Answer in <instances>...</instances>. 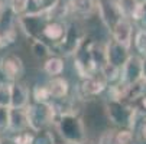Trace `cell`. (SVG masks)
<instances>
[{"label": "cell", "mask_w": 146, "mask_h": 144, "mask_svg": "<svg viewBox=\"0 0 146 144\" xmlns=\"http://www.w3.org/2000/svg\"><path fill=\"white\" fill-rule=\"evenodd\" d=\"M46 88L51 94L52 98H65L68 95V91H70V85H68V81L61 78V76H55L52 78L48 84H46Z\"/></svg>", "instance_id": "obj_15"}, {"label": "cell", "mask_w": 146, "mask_h": 144, "mask_svg": "<svg viewBox=\"0 0 146 144\" xmlns=\"http://www.w3.org/2000/svg\"><path fill=\"white\" fill-rule=\"evenodd\" d=\"M139 108H140V111H142V112H145V114H146V95L139 97Z\"/></svg>", "instance_id": "obj_33"}, {"label": "cell", "mask_w": 146, "mask_h": 144, "mask_svg": "<svg viewBox=\"0 0 146 144\" xmlns=\"http://www.w3.org/2000/svg\"><path fill=\"white\" fill-rule=\"evenodd\" d=\"M74 66L77 69V72L80 74L81 78H88L91 75H94L98 69L94 64V60L91 58L90 49H88V43H86V39L84 42L80 45V48L75 52V62Z\"/></svg>", "instance_id": "obj_4"}, {"label": "cell", "mask_w": 146, "mask_h": 144, "mask_svg": "<svg viewBox=\"0 0 146 144\" xmlns=\"http://www.w3.org/2000/svg\"><path fill=\"white\" fill-rule=\"evenodd\" d=\"M26 2L28 0H12L10 2V9L16 14H23L25 7H26Z\"/></svg>", "instance_id": "obj_30"}, {"label": "cell", "mask_w": 146, "mask_h": 144, "mask_svg": "<svg viewBox=\"0 0 146 144\" xmlns=\"http://www.w3.org/2000/svg\"><path fill=\"white\" fill-rule=\"evenodd\" d=\"M6 45H7V43H6V40H5L2 36H0V49H2L3 46H6Z\"/></svg>", "instance_id": "obj_37"}, {"label": "cell", "mask_w": 146, "mask_h": 144, "mask_svg": "<svg viewBox=\"0 0 146 144\" xmlns=\"http://www.w3.org/2000/svg\"><path fill=\"white\" fill-rule=\"evenodd\" d=\"M88 49L91 53V58L94 60V64L97 66V69L100 71L104 65L107 64V58H106V46H103L97 42H90L88 43Z\"/></svg>", "instance_id": "obj_19"}, {"label": "cell", "mask_w": 146, "mask_h": 144, "mask_svg": "<svg viewBox=\"0 0 146 144\" xmlns=\"http://www.w3.org/2000/svg\"><path fill=\"white\" fill-rule=\"evenodd\" d=\"M84 39H86L84 35L80 33L78 28H75L72 25L68 29H65V33L62 36V39L56 42V49L59 51V53H65V55L75 53L77 49L80 48V45L84 42Z\"/></svg>", "instance_id": "obj_6"}, {"label": "cell", "mask_w": 146, "mask_h": 144, "mask_svg": "<svg viewBox=\"0 0 146 144\" xmlns=\"http://www.w3.org/2000/svg\"><path fill=\"white\" fill-rule=\"evenodd\" d=\"M142 137H143V140L146 141V122H145L143 127H142Z\"/></svg>", "instance_id": "obj_35"}, {"label": "cell", "mask_w": 146, "mask_h": 144, "mask_svg": "<svg viewBox=\"0 0 146 144\" xmlns=\"http://www.w3.org/2000/svg\"><path fill=\"white\" fill-rule=\"evenodd\" d=\"M106 58H107V64L121 68L123 64L126 62V59L129 58V48L120 45L113 39L106 45Z\"/></svg>", "instance_id": "obj_11"}, {"label": "cell", "mask_w": 146, "mask_h": 144, "mask_svg": "<svg viewBox=\"0 0 146 144\" xmlns=\"http://www.w3.org/2000/svg\"><path fill=\"white\" fill-rule=\"evenodd\" d=\"M0 72L9 81H17L23 75V62L16 55H7L0 60Z\"/></svg>", "instance_id": "obj_9"}, {"label": "cell", "mask_w": 146, "mask_h": 144, "mask_svg": "<svg viewBox=\"0 0 146 144\" xmlns=\"http://www.w3.org/2000/svg\"><path fill=\"white\" fill-rule=\"evenodd\" d=\"M78 144H90V143H88V141L86 140V141H82V143H78Z\"/></svg>", "instance_id": "obj_39"}, {"label": "cell", "mask_w": 146, "mask_h": 144, "mask_svg": "<svg viewBox=\"0 0 146 144\" xmlns=\"http://www.w3.org/2000/svg\"><path fill=\"white\" fill-rule=\"evenodd\" d=\"M33 98L36 102H42V104H48L51 102V94L46 88V85H36L33 89Z\"/></svg>", "instance_id": "obj_23"}, {"label": "cell", "mask_w": 146, "mask_h": 144, "mask_svg": "<svg viewBox=\"0 0 146 144\" xmlns=\"http://www.w3.org/2000/svg\"><path fill=\"white\" fill-rule=\"evenodd\" d=\"M100 72L104 75V78L107 79V82H113V81H117L120 78V68L114 66V65H110V64H106Z\"/></svg>", "instance_id": "obj_24"}, {"label": "cell", "mask_w": 146, "mask_h": 144, "mask_svg": "<svg viewBox=\"0 0 146 144\" xmlns=\"http://www.w3.org/2000/svg\"><path fill=\"white\" fill-rule=\"evenodd\" d=\"M28 127L25 108H9V130L20 133Z\"/></svg>", "instance_id": "obj_14"}, {"label": "cell", "mask_w": 146, "mask_h": 144, "mask_svg": "<svg viewBox=\"0 0 146 144\" xmlns=\"http://www.w3.org/2000/svg\"><path fill=\"white\" fill-rule=\"evenodd\" d=\"M25 112H26L28 127L32 131L44 130L45 127L52 124L54 117H55L52 102H48V104H42V102L29 104L25 107Z\"/></svg>", "instance_id": "obj_2"}, {"label": "cell", "mask_w": 146, "mask_h": 144, "mask_svg": "<svg viewBox=\"0 0 146 144\" xmlns=\"http://www.w3.org/2000/svg\"><path fill=\"white\" fill-rule=\"evenodd\" d=\"M135 48H136V51L140 55L146 56V28L136 32V36H135Z\"/></svg>", "instance_id": "obj_25"}, {"label": "cell", "mask_w": 146, "mask_h": 144, "mask_svg": "<svg viewBox=\"0 0 146 144\" xmlns=\"http://www.w3.org/2000/svg\"><path fill=\"white\" fill-rule=\"evenodd\" d=\"M13 14H16L12 9L9 12H2L0 14V36H2L6 43L7 42H12L13 40V36H15V19H13Z\"/></svg>", "instance_id": "obj_13"}, {"label": "cell", "mask_w": 146, "mask_h": 144, "mask_svg": "<svg viewBox=\"0 0 146 144\" xmlns=\"http://www.w3.org/2000/svg\"><path fill=\"white\" fill-rule=\"evenodd\" d=\"M139 81H142V58L137 55H129L126 62L120 68L119 84L123 87H130Z\"/></svg>", "instance_id": "obj_3"}, {"label": "cell", "mask_w": 146, "mask_h": 144, "mask_svg": "<svg viewBox=\"0 0 146 144\" xmlns=\"http://www.w3.org/2000/svg\"><path fill=\"white\" fill-rule=\"evenodd\" d=\"M96 2L94 0H70L68 2V9L80 16H88L93 13L96 9Z\"/></svg>", "instance_id": "obj_17"}, {"label": "cell", "mask_w": 146, "mask_h": 144, "mask_svg": "<svg viewBox=\"0 0 146 144\" xmlns=\"http://www.w3.org/2000/svg\"><path fill=\"white\" fill-rule=\"evenodd\" d=\"M31 52L36 59H45L51 55L49 46L44 42L42 39H33V42L31 45Z\"/></svg>", "instance_id": "obj_21"}, {"label": "cell", "mask_w": 146, "mask_h": 144, "mask_svg": "<svg viewBox=\"0 0 146 144\" xmlns=\"http://www.w3.org/2000/svg\"><path fill=\"white\" fill-rule=\"evenodd\" d=\"M9 130V108L0 107V133Z\"/></svg>", "instance_id": "obj_29"}, {"label": "cell", "mask_w": 146, "mask_h": 144, "mask_svg": "<svg viewBox=\"0 0 146 144\" xmlns=\"http://www.w3.org/2000/svg\"><path fill=\"white\" fill-rule=\"evenodd\" d=\"M48 20V14H22L19 17V25L32 39H40L44 26Z\"/></svg>", "instance_id": "obj_5"}, {"label": "cell", "mask_w": 146, "mask_h": 144, "mask_svg": "<svg viewBox=\"0 0 146 144\" xmlns=\"http://www.w3.org/2000/svg\"><path fill=\"white\" fill-rule=\"evenodd\" d=\"M54 124L56 126V130L61 134V137L68 144H78L87 140L84 124L75 112L56 115L54 118Z\"/></svg>", "instance_id": "obj_1"}, {"label": "cell", "mask_w": 146, "mask_h": 144, "mask_svg": "<svg viewBox=\"0 0 146 144\" xmlns=\"http://www.w3.org/2000/svg\"><path fill=\"white\" fill-rule=\"evenodd\" d=\"M31 138H32V134L20 131V133H17V135L13 137L12 140H13L15 144H29V143H31Z\"/></svg>", "instance_id": "obj_31"}, {"label": "cell", "mask_w": 146, "mask_h": 144, "mask_svg": "<svg viewBox=\"0 0 146 144\" xmlns=\"http://www.w3.org/2000/svg\"><path fill=\"white\" fill-rule=\"evenodd\" d=\"M119 10L123 17L126 19H139V10H140V2L137 0H116Z\"/></svg>", "instance_id": "obj_16"}, {"label": "cell", "mask_w": 146, "mask_h": 144, "mask_svg": "<svg viewBox=\"0 0 146 144\" xmlns=\"http://www.w3.org/2000/svg\"><path fill=\"white\" fill-rule=\"evenodd\" d=\"M29 144H55V137L49 130L44 128V130L35 131Z\"/></svg>", "instance_id": "obj_22"}, {"label": "cell", "mask_w": 146, "mask_h": 144, "mask_svg": "<svg viewBox=\"0 0 146 144\" xmlns=\"http://www.w3.org/2000/svg\"><path fill=\"white\" fill-rule=\"evenodd\" d=\"M117 140H119V144H135V137L130 130L117 131Z\"/></svg>", "instance_id": "obj_28"}, {"label": "cell", "mask_w": 146, "mask_h": 144, "mask_svg": "<svg viewBox=\"0 0 146 144\" xmlns=\"http://www.w3.org/2000/svg\"><path fill=\"white\" fill-rule=\"evenodd\" d=\"M0 107L10 108V84H0Z\"/></svg>", "instance_id": "obj_26"}, {"label": "cell", "mask_w": 146, "mask_h": 144, "mask_svg": "<svg viewBox=\"0 0 146 144\" xmlns=\"http://www.w3.org/2000/svg\"><path fill=\"white\" fill-rule=\"evenodd\" d=\"M44 69L48 75L51 76H56L59 74H62L64 71V60L58 56H52V58H48L44 64Z\"/></svg>", "instance_id": "obj_20"}, {"label": "cell", "mask_w": 146, "mask_h": 144, "mask_svg": "<svg viewBox=\"0 0 146 144\" xmlns=\"http://www.w3.org/2000/svg\"><path fill=\"white\" fill-rule=\"evenodd\" d=\"M0 144H15V143H13V140L6 138V140H0Z\"/></svg>", "instance_id": "obj_36"}, {"label": "cell", "mask_w": 146, "mask_h": 144, "mask_svg": "<svg viewBox=\"0 0 146 144\" xmlns=\"http://www.w3.org/2000/svg\"><path fill=\"white\" fill-rule=\"evenodd\" d=\"M107 79L104 78V75L97 71L94 75L88 76V78H84V81H82V84L80 85V94L81 97H96L98 94H101L104 89H106L107 87Z\"/></svg>", "instance_id": "obj_8"}, {"label": "cell", "mask_w": 146, "mask_h": 144, "mask_svg": "<svg viewBox=\"0 0 146 144\" xmlns=\"http://www.w3.org/2000/svg\"><path fill=\"white\" fill-rule=\"evenodd\" d=\"M140 22L143 23V26L146 28V0L140 2V10H139V19Z\"/></svg>", "instance_id": "obj_32"}, {"label": "cell", "mask_w": 146, "mask_h": 144, "mask_svg": "<svg viewBox=\"0 0 146 144\" xmlns=\"http://www.w3.org/2000/svg\"><path fill=\"white\" fill-rule=\"evenodd\" d=\"M142 79L146 82V56L142 59Z\"/></svg>", "instance_id": "obj_34"}, {"label": "cell", "mask_w": 146, "mask_h": 144, "mask_svg": "<svg viewBox=\"0 0 146 144\" xmlns=\"http://www.w3.org/2000/svg\"><path fill=\"white\" fill-rule=\"evenodd\" d=\"M111 35L116 42H119L120 45L130 48L132 46V35H133V28L130 23V19L121 17L117 20V23L113 26L111 29Z\"/></svg>", "instance_id": "obj_10"}, {"label": "cell", "mask_w": 146, "mask_h": 144, "mask_svg": "<svg viewBox=\"0 0 146 144\" xmlns=\"http://www.w3.org/2000/svg\"><path fill=\"white\" fill-rule=\"evenodd\" d=\"M97 7H98V13H100L103 23L106 25L109 30H111L113 26L117 23V20L123 17L116 0H98Z\"/></svg>", "instance_id": "obj_7"}, {"label": "cell", "mask_w": 146, "mask_h": 144, "mask_svg": "<svg viewBox=\"0 0 146 144\" xmlns=\"http://www.w3.org/2000/svg\"><path fill=\"white\" fill-rule=\"evenodd\" d=\"M29 101V89L22 82L10 84V108H25Z\"/></svg>", "instance_id": "obj_12"}, {"label": "cell", "mask_w": 146, "mask_h": 144, "mask_svg": "<svg viewBox=\"0 0 146 144\" xmlns=\"http://www.w3.org/2000/svg\"><path fill=\"white\" fill-rule=\"evenodd\" d=\"M2 12H3V5H2V2H0V14H2Z\"/></svg>", "instance_id": "obj_38"}, {"label": "cell", "mask_w": 146, "mask_h": 144, "mask_svg": "<svg viewBox=\"0 0 146 144\" xmlns=\"http://www.w3.org/2000/svg\"><path fill=\"white\" fill-rule=\"evenodd\" d=\"M65 33V26L59 23V22H46V25L44 26V30H42V36L49 39V40H58L62 39Z\"/></svg>", "instance_id": "obj_18"}, {"label": "cell", "mask_w": 146, "mask_h": 144, "mask_svg": "<svg viewBox=\"0 0 146 144\" xmlns=\"http://www.w3.org/2000/svg\"><path fill=\"white\" fill-rule=\"evenodd\" d=\"M98 144H119L117 131H114V130H107V131H104V133L100 135Z\"/></svg>", "instance_id": "obj_27"}]
</instances>
